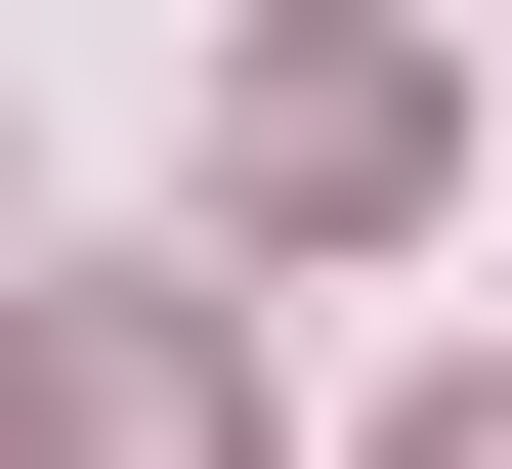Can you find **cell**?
I'll use <instances>...</instances> for the list:
<instances>
[{
    "label": "cell",
    "instance_id": "7a4b0ae2",
    "mask_svg": "<svg viewBox=\"0 0 512 469\" xmlns=\"http://www.w3.org/2000/svg\"><path fill=\"white\" fill-rule=\"evenodd\" d=\"M384 469H512V384H427V427H384Z\"/></svg>",
    "mask_w": 512,
    "mask_h": 469
},
{
    "label": "cell",
    "instance_id": "6da1fadb",
    "mask_svg": "<svg viewBox=\"0 0 512 469\" xmlns=\"http://www.w3.org/2000/svg\"><path fill=\"white\" fill-rule=\"evenodd\" d=\"M43 469H256V342L214 299H86V342H43Z\"/></svg>",
    "mask_w": 512,
    "mask_h": 469
}]
</instances>
